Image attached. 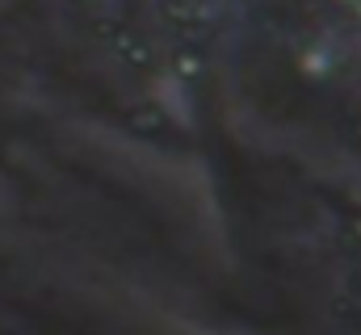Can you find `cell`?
Returning <instances> with one entry per match:
<instances>
[]
</instances>
